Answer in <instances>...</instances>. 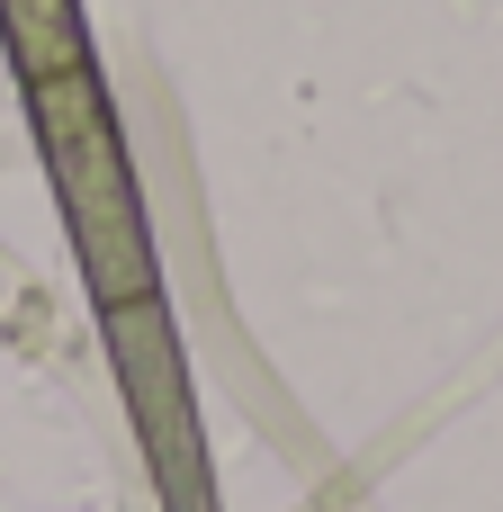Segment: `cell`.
I'll list each match as a JSON object with an SVG mask.
<instances>
[{
    "instance_id": "3957f363",
    "label": "cell",
    "mask_w": 503,
    "mask_h": 512,
    "mask_svg": "<svg viewBox=\"0 0 503 512\" xmlns=\"http://www.w3.org/2000/svg\"><path fill=\"white\" fill-rule=\"evenodd\" d=\"M0 54H9L18 81H45V72L90 63V18H81V0H0Z\"/></svg>"
},
{
    "instance_id": "7a4b0ae2",
    "label": "cell",
    "mask_w": 503,
    "mask_h": 512,
    "mask_svg": "<svg viewBox=\"0 0 503 512\" xmlns=\"http://www.w3.org/2000/svg\"><path fill=\"white\" fill-rule=\"evenodd\" d=\"M99 342H108V369H117V396H126L153 504L162 512H225L216 450H207V423H198V387H189V351H180V324H171L162 288L126 297V306H99Z\"/></svg>"
},
{
    "instance_id": "6da1fadb",
    "label": "cell",
    "mask_w": 503,
    "mask_h": 512,
    "mask_svg": "<svg viewBox=\"0 0 503 512\" xmlns=\"http://www.w3.org/2000/svg\"><path fill=\"white\" fill-rule=\"evenodd\" d=\"M18 90H27V135H36V162H45L81 297L90 306L153 297L162 252H153L144 180H135V153H126V126H117V99H108L99 63H72V72L18 81Z\"/></svg>"
}]
</instances>
